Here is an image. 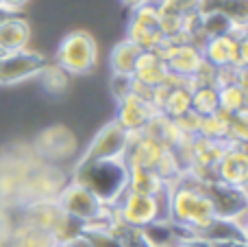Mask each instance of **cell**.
Here are the masks:
<instances>
[{"label":"cell","instance_id":"cell-1","mask_svg":"<svg viewBox=\"0 0 248 247\" xmlns=\"http://www.w3.org/2000/svg\"><path fill=\"white\" fill-rule=\"evenodd\" d=\"M214 217L211 201L207 199L202 186L189 179L185 173L181 175V179L168 186V221L174 223L185 236L207 226Z\"/></svg>","mask_w":248,"mask_h":247},{"label":"cell","instance_id":"cell-2","mask_svg":"<svg viewBox=\"0 0 248 247\" xmlns=\"http://www.w3.org/2000/svg\"><path fill=\"white\" fill-rule=\"evenodd\" d=\"M70 179L87 188L105 206H113L126 191L128 166L124 164V160L77 162L70 173Z\"/></svg>","mask_w":248,"mask_h":247},{"label":"cell","instance_id":"cell-3","mask_svg":"<svg viewBox=\"0 0 248 247\" xmlns=\"http://www.w3.org/2000/svg\"><path fill=\"white\" fill-rule=\"evenodd\" d=\"M39 162L31 144L0 153V208H20L22 184Z\"/></svg>","mask_w":248,"mask_h":247},{"label":"cell","instance_id":"cell-4","mask_svg":"<svg viewBox=\"0 0 248 247\" xmlns=\"http://www.w3.org/2000/svg\"><path fill=\"white\" fill-rule=\"evenodd\" d=\"M116 214L128 228H144L153 221H168V191L159 197L124 191L113 204Z\"/></svg>","mask_w":248,"mask_h":247},{"label":"cell","instance_id":"cell-5","mask_svg":"<svg viewBox=\"0 0 248 247\" xmlns=\"http://www.w3.org/2000/svg\"><path fill=\"white\" fill-rule=\"evenodd\" d=\"M98 61L96 39L87 31H74L61 39L55 55V64L61 66L68 74H87Z\"/></svg>","mask_w":248,"mask_h":247},{"label":"cell","instance_id":"cell-6","mask_svg":"<svg viewBox=\"0 0 248 247\" xmlns=\"http://www.w3.org/2000/svg\"><path fill=\"white\" fill-rule=\"evenodd\" d=\"M70 182V173H65L61 166L39 162L29 175L20 191V206L29 201H42V199H57L59 193Z\"/></svg>","mask_w":248,"mask_h":247},{"label":"cell","instance_id":"cell-7","mask_svg":"<svg viewBox=\"0 0 248 247\" xmlns=\"http://www.w3.org/2000/svg\"><path fill=\"white\" fill-rule=\"evenodd\" d=\"M31 147L42 162L61 166L77 153V138L65 125H50L35 136Z\"/></svg>","mask_w":248,"mask_h":247},{"label":"cell","instance_id":"cell-8","mask_svg":"<svg viewBox=\"0 0 248 247\" xmlns=\"http://www.w3.org/2000/svg\"><path fill=\"white\" fill-rule=\"evenodd\" d=\"M57 204H59V208L63 210L68 217L77 219V221L83 223V226L94 221L96 217H100V214L105 212V208H107V206H105L103 201L96 199L87 188H83L81 184L72 182V179H70V182L65 184L63 191L59 193Z\"/></svg>","mask_w":248,"mask_h":247},{"label":"cell","instance_id":"cell-9","mask_svg":"<svg viewBox=\"0 0 248 247\" xmlns=\"http://www.w3.org/2000/svg\"><path fill=\"white\" fill-rule=\"evenodd\" d=\"M126 151V131L116 121L107 123L98 134L92 138L87 149L77 162H103V160H122Z\"/></svg>","mask_w":248,"mask_h":247},{"label":"cell","instance_id":"cell-10","mask_svg":"<svg viewBox=\"0 0 248 247\" xmlns=\"http://www.w3.org/2000/svg\"><path fill=\"white\" fill-rule=\"evenodd\" d=\"M46 64V57L29 51V48L4 53L0 57V86H13V83L26 81V79H35Z\"/></svg>","mask_w":248,"mask_h":247},{"label":"cell","instance_id":"cell-11","mask_svg":"<svg viewBox=\"0 0 248 247\" xmlns=\"http://www.w3.org/2000/svg\"><path fill=\"white\" fill-rule=\"evenodd\" d=\"M202 191H205L207 199L211 201V208H214L216 217L233 219L248 210L246 188L229 186V184H222L216 179V182L202 184Z\"/></svg>","mask_w":248,"mask_h":247},{"label":"cell","instance_id":"cell-12","mask_svg":"<svg viewBox=\"0 0 248 247\" xmlns=\"http://www.w3.org/2000/svg\"><path fill=\"white\" fill-rule=\"evenodd\" d=\"M201 51H202V59L209 61V64L216 66V68H220V66L246 68V39L237 42V39L231 37V35L209 37Z\"/></svg>","mask_w":248,"mask_h":247},{"label":"cell","instance_id":"cell-13","mask_svg":"<svg viewBox=\"0 0 248 247\" xmlns=\"http://www.w3.org/2000/svg\"><path fill=\"white\" fill-rule=\"evenodd\" d=\"M163 144L159 140L146 136L141 129L126 131V151H124V164L128 169L140 166V169H153L157 164L159 156L163 151Z\"/></svg>","mask_w":248,"mask_h":247},{"label":"cell","instance_id":"cell-14","mask_svg":"<svg viewBox=\"0 0 248 247\" xmlns=\"http://www.w3.org/2000/svg\"><path fill=\"white\" fill-rule=\"evenodd\" d=\"M216 179L229 186L246 188L248 182V156L246 144H227L220 162L216 164Z\"/></svg>","mask_w":248,"mask_h":247},{"label":"cell","instance_id":"cell-15","mask_svg":"<svg viewBox=\"0 0 248 247\" xmlns=\"http://www.w3.org/2000/svg\"><path fill=\"white\" fill-rule=\"evenodd\" d=\"M65 217V212L59 208L57 199H42V201H29V204L17 208V219L33 228L46 232H55L59 221Z\"/></svg>","mask_w":248,"mask_h":247},{"label":"cell","instance_id":"cell-16","mask_svg":"<svg viewBox=\"0 0 248 247\" xmlns=\"http://www.w3.org/2000/svg\"><path fill=\"white\" fill-rule=\"evenodd\" d=\"M153 105L148 101L140 99L135 94L124 96L122 101H118V116L116 123L122 127L124 131H135V129H144L146 121L153 116Z\"/></svg>","mask_w":248,"mask_h":247},{"label":"cell","instance_id":"cell-17","mask_svg":"<svg viewBox=\"0 0 248 247\" xmlns=\"http://www.w3.org/2000/svg\"><path fill=\"white\" fill-rule=\"evenodd\" d=\"M189 236H196L201 241H207L209 245H216V243H229V241H246V230H242L233 219L214 217L207 226L198 228Z\"/></svg>","mask_w":248,"mask_h":247},{"label":"cell","instance_id":"cell-18","mask_svg":"<svg viewBox=\"0 0 248 247\" xmlns=\"http://www.w3.org/2000/svg\"><path fill=\"white\" fill-rule=\"evenodd\" d=\"M31 42V26L17 16H9L0 22V51H24Z\"/></svg>","mask_w":248,"mask_h":247},{"label":"cell","instance_id":"cell-19","mask_svg":"<svg viewBox=\"0 0 248 247\" xmlns=\"http://www.w3.org/2000/svg\"><path fill=\"white\" fill-rule=\"evenodd\" d=\"M202 61V51L194 44L185 42V44H176L172 55L168 57L166 66L170 72L179 74V77H192L194 70L201 66Z\"/></svg>","mask_w":248,"mask_h":247},{"label":"cell","instance_id":"cell-20","mask_svg":"<svg viewBox=\"0 0 248 247\" xmlns=\"http://www.w3.org/2000/svg\"><path fill=\"white\" fill-rule=\"evenodd\" d=\"M166 74H168V66L163 64L153 51H141L140 59H137V66H135V72H133L135 81L155 88V86H159V83H163Z\"/></svg>","mask_w":248,"mask_h":247},{"label":"cell","instance_id":"cell-21","mask_svg":"<svg viewBox=\"0 0 248 247\" xmlns=\"http://www.w3.org/2000/svg\"><path fill=\"white\" fill-rule=\"evenodd\" d=\"M126 191L133 193H141V195H153L159 197L161 193L168 191V184L155 173L153 169H140V166H133L128 169V184Z\"/></svg>","mask_w":248,"mask_h":247},{"label":"cell","instance_id":"cell-22","mask_svg":"<svg viewBox=\"0 0 248 247\" xmlns=\"http://www.w3.org/2000/svg\"><path fill=\"white\" fill-rule=\"evenodd\" d=\"M141 236L150 247H176L183 239V232L170 221H153L148 226L140 228Z\"/></svg>","mask_w":248,"mask_h":247},{"label":"cell","instance_id":"cell-23","mask_svg":"<svg viewBox=\"0 0 248 247\" xmlns=\"http://www.w3.org/2000/svg\"><path fill=\"white\" fill-rule=\"evenodd\" d=\"M224 149H227V142H222V140H209V138H202V136H194L192 160H189V164L216 169V164L220 162Z\"/></svg>","mask_w":248,"mask_h":247},{"label":"cell","instance_id":"cell-24","mask_svg":"<svg viewBox=\"0 0 248 247\" xmlns=\"http://www.w3.org/2000/svg\"><path fill=\"white\" fill-rule=\"evenodd\" d=\"M140 55H141V48H137L133 42H128V39H122V42H118L116 46H113V51H111V57H109L113 74L133 77Z\"/></svg>","mask_w":248,"mask_h":247},{"label":"cell","instance_id":"cell-25","mask_svg":"<svg viewBox=\"0 0 248 247\" xmlns=\"http://www.w3.org/2000/svg\"><path fill=\"white\" fill-rule=\"evenodd\" d=\"M11 239H13V245L16 247H55V243H57L50 232L33 228V226H29V223L20 221V219L16 221V226H13V230H11Z\"/></svg>","mask_w":248,"mask_h":247},{"label":"cell","instance_id":"cell-26","mask_svg":"<svg viewBox=\"0 0 248 247\" xmlns=\"http://www.w3.org/2000/svg\"><path fill=\"white\" fill-rule=\"evenodd\" d=\"M128 42H133L137 48L141 51H155L159 46V42L163 39L159 26H148V24H140V22H128Z\"/></svg>","mask_w":248,"mask_h":247},{"label":"cell","instance_id":"cell-27","mask_svg":"<svg viewBox=\"0 0 248 247\" xmlns=\"http://www.w3.org/2000/svg\"><path fill=\"white\" fill-rule=\"evenodd\" d=\"M218 101H220V109L227 114H242L246 112V88L237 86V83H229V86L218 88Z\"/></svg>","mask_w":248,"mask_h":247},{"label":"cell","instance_id":"cell-28","mask_svg":"<svg viewBox=\"0 0 248 247\" xmlns=\"http://www.w3.org/2000/svg\"><path fill=\"white\" fill-rule=\"evenodd\" d=\"M37 77H39L42 88L48 92V94H55L57 96V94H63V92L68 90L70 74L65 72L61 66H57V64H46Z\"/></svg>","mask_w":248,"mask_h":247},{"label":"cell","instance_id":"cell-29","mask_svg":"<svg viewBox=\"0 0 248 247\" xmlns=\"http://www.w3.org/2000/svg\"><path fill=\"white\" fill-rule=\"evenodd\" d=\"M229 121H231V114L222 112V109H218L216 114H209V116H202L198 136L209 138V140H222V142H227Z\"/></svg>","mask_w":248,"mask_h":247},{"label":"cell","instance_id":"cell-30","mask_svg":"<svg viewBox=\"0 0 248 247\" xmlns=\"http://www.w3.org/2000/svg\"><path fill=\"white\" fill-rule=\"evenodd\" d=\"M153 171L168 184V186H170V184H174L176 179H181V175L185 173V169H183V164L179 162L176 153L172 151V149H168V147L161 151V156H159L157 164L153 166Z\"/></svg>","mask_w":248,"mask_h":247},{"label":"cell","instance_id":"cell-31","mask_svg":"<svg viewBox=\"0 0 248 247\" xmlns=\"http://www.w3.org/2000/svg\"><path fill=\"white\" fill-rule=\"evenodd\" d=\"M189 109H192V90H189V88H174V90H170V94H168L161 112L166 114L168 118L174 121L181 114L189 112Z\"/></svg>","mask_w":248,"mask_h":247},{"label":"cell","instance_id":"cell-32","mask_svg":"<svg viewBox=\"0 0 248 247\" xmlns=\"http://www.w3.org/2000/svg\"><path fill=\"white\" fill-rule=\"evenodd\" d=\"M220 109L218 88H196L192 92V112L198 116H209Z\"/></svg>","mask_w":248,"mask_h":247},{"label":"cell","instance_id":"cell-33","mask_svg":"<svg viewBox=\"0 0 248 247\" xmlns=\"http://www.w3.org/2000/svg\"><path fill=\"white\" fill-rule=\"evenodd\" d=\"M233 26V20L227 18L224 13H202V24H201V31L207 39L209 37H220V35H229Z\"/></svg>","mask_w":248,"mask_h":247},{"label":"cell","instance_id":"cell-34","mask_svg":"<svg viewBox=\"0 0 248 247\" xmlns=\"http://www.w3.org/2000/svg\"><path fill=\"white\" fill-rule=\"evenodd\" d=\"M216 81H218V68L202 59L201 66H198V68L194 70V74L189 77V90L194 92L196 88H218Z\"/></svg>","mask_w":248,"mask_h":247},{"label":"cell","instance_id":"cell-35","mask_svg":"<svg viewBox=\"0 0 248 247\" xmlns=\"http://www.w3.org/2000/svg\"><path fill=\"white\" fill-rule=\"evenodd\" d=\"M246 136H248L246 112L233 114L231 121H229V129H227V144H246Z\"/></svg>","mask_w":248,"mask_h":247},{"label":"cell","instance_id":"cell-36","mask_svg":"<svg viewBox=\"0 0 248 247\" xmlns=\"http://www.w3.org/2000/svg\"><path fill=\"white\" fill-rule=\"evenodd\" d=\"M159 13H168V16H181L185 13L196 11L198 9V0H161L157 4Z\"/></svg>","mask_w":248,"mask_h":247},{"label":"cell","instance_id":"cell-37","mask_svg":"<svg viewBox=\"0 0 248 247\" xmlns=\"http://www.w3.org/2000/svg\"><path fill=\"white\" fill-rule=\"evenodd\" d=\"M83 236L90 241L92 247H122L120 239L109 230H83Z\"/></svg>","mask_w":248,"mask_h":247},{"label":"cell","instance_id":"cell-38","mask_svg":"<svg viewBox=\"0 0 248 247\" xmlns=\"http://www.w3.org/2000/svg\"><path fill=\"white\" fill-rule=\"evenodd\" d=\"M201 121L202 116H198L196 112H185L181 114L179 118H174V125L179 127V131L183 136H198V131H201Z\"/></svg>","mask_w":248,"mask_h":247},{"label":"cell","instance_id":"cell-39","mask_svg":"<svg viewBox=\"0 0 248 247\" xmlns=\"http://www.w3.org/2000/svg\"><path fill=\"white\" fill-rule=\"evenodd\" d=\"M120 243L122 247H150L148 243L144 241V236H141V230L140 228H124V230L120 232Z\"/></svg>","mask_w":248,"mask_h":247},{"label":"cell","instance_id":"cell-40","mask_svg":"<svg viewBox=\"0 0 248 247\" xmlns=\"http://www.w3.org/2000/svg\"><path fill=\"white\" fill-rule=\"evenodd\" d=\"M131 81L133 77H124V74H113L111 77V94L116 101H122L124 96L131 94Z\"/></svg>","mask_w":248,"mask_h":247},{"label":"cell","instance_id":"cell-41","mask_svg":"<svg viewBox=\"0 0 248 247\" xmlns=\"http://www.w3.org/2000/svg\"><path fill=\"white\" fill-rule=\"evenodd\" d=\"M29 2V0H0V9L9 16H16L17 11H22V7Z\"/></svg>","mask_w":248,"mask_h":247},{"label":"cell","instance_id":"cell-42","mask_svg":"<svg viewBox=\"0 0 248 247\" xmlns=\"http://www.w3.org/2000/svg\"><path fill=\"white\" fill-rule=\"evenodd\" d=\"M176 247H211L207 241H201L196 239V236H183V239L179 241V245Z\"/></svg>","mask_w":248,"mask_h":247},{"label":"cell","instance_id":"cell-43","mask_svg":"<svg viewBox=\"0 0 248 247\" xmlns=\"http://www.w3.org/2000/svg\"><path fill=\"white\" fill-rule=\"evenodd\" d=\"M211 247H248L246 241H229V243H216Z\"/></svg>","mask_w":248,"mask_h":247},{"label":"cell","instance_id":"cell-44","mask_svg":"<svg viewBox=\"0 0 248 247\" xmlns=\"http://www.w3.org/2000/svg\"><path fill=\"white\" fill-rule=\"evenodd\" d=\"M146 2H150V0H122V4H126L128 9H137V7H141V4H146Z\"/></svg>","mask_w":248,"mask_h":247},{"label":"cell","instance_id":"cell-45","mask_svg":"<svg viewBox=\"0 0 248 247\" xmlns=\"http://www.w3.org/2000/svg\"><path fill=\"white\" fill-rule=\"evenodd\" d=\"M55 247H78V243H77V239H72V241H57Z\"/></svg>","mask_w":248,"mask_h":247},{"label":"cell","instance_id":"cell-46","mask_svg":"<svg viewBox=\"0 0 248 247\" xmlns=\"http://www.w3.org/2000/svg\"><path fill=\"white\" fill-rule=\"evenodd\" d=\"M4 18H9V13H4V11H2V9H0V22H2V20H4Z\"/></svg>","mask_w":248,"mask_h":247},{"label":"cell","instance_id":"cell-47","mask_svg":"<svg viewBox=\"0 0 248 247\" xmlns=\"http://www.w3.org/2000/svg\"><path fill=\"white\" fill-rule=\"evenodd\" d=\"M159 2H161V0H150V4H155V7H157Z\"/></svg>","mask_w":248,"mask_h":247},{"label":"cell","instance_id":"cell-48","mask_svg":"<svg viewBox=\"0 0 248 247\" xmlns=\"http://www.w3.org/2000/svg\"><path fill=\"white\" fill-rule=\"evenodd\" d=\"M2 55H4V53H2V51H0V57H2Z\"/></svg>","mask_w":248,"mask_h":247},{"label":"cell","instance_id":"cell-49","mask_svg":"<svg viewBox=\"0 0 248 247\" xmlns=\"http://www.w3.org/2000/svg\"><path fill=\"white\" fill-rule=\"evenodd\" d=\"M13 247H16V245H13Z\"/></svg>","mask_w":248,"mask_h":247}]
</instances>
